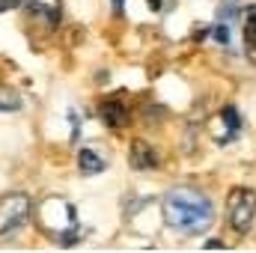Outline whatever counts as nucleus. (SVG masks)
<instances>
[{
	"instance_id": "nucleus-1",
	"label": "nucleus",
	"mask_w": 256,
	"mask_h": 253,
	"mask_svg": "<svg viewBox=\"0 0 256 253\" xmlns=\"http://www.w3.org/2000/svg\"><path fill=\"white\" fill-rule=\"evenodd\" d=\"M161 212L167 226L176 230L179 236H202L214 224V206L208 202V196L188 185L167 190Z\"/></svg>"
},
{
	"instance_id": "nucleus-2",
	"label": "nucleus",
	"mask_w": 256,
	"mask_h": 253,
	"mask_svg": "<svg viewBox=\"0 0 256 253\" xmlns=\"http://www.w3.org/2000/svg\"><path fill=\"white\" fill-rule=\"evenodd\" d=\"M226 212H230V224L238 236H248V230L254 226L256 218V190L250 188H232L226 196Z\"/></svg>"
},
{
	"instance_id": "nucleus-3",
	"label": "nucleus",
	"mask_w": 256,
	"mask_h": 253,
	"mask_svg": "<svg viewBox=\"0 0 256 253\" xmlns=\"http://www.w3.org/2000/svg\"><path fill=\"white\" fill-rule=\"evenodd\" d=\"M30 196L27 194H9L0 200V238L12 236L27 218H30Z\"/></svg>"
},
{
	"instance_id": "nucleus-4",
	"label": "nucleus",
	"mask_w": 256,
	"mask_h": 253,
	"mask_svg": "<svg viewBox=\"0 0 256 253\" xmlns=\"http://www.w3.org/2000/svg\"><path fill=\"white\" fill-rule=\"evenodd\" d=\"M27 12L30 18L42 21L45 27H57L63 15V3L60 0H27Z\"/></svg>"
},
{
	"instance_id": "nucleus-5",
	"label": "nucleus",
	"mask_w": 256,
	"mask_h": 253,
	"mask_svg": "<svg viewBox=\"0 0 256 253\" xmlns=\"http://www.w3.org/2000/svg\"><path fill=\"white\" fill-rule=\"evenodd\" d=\"M98 116H102V122L110 128H122L128 122V110L122 102H116V98H108V102H102V108H98Z\"/></svg>"
},
{
	"instance_id": "nucleus-6",
	"label": "nucleus",
	"mask_w": 256,
	"mask_h": 253,
	"mask_svg": "<svg viewBox=\"0 0 256 253\" xmlns=\"http://www.w3.org/2000/svg\"><path fill=\"white\" fill-rule=\"evenodd\" d=\"M131 167L134 170H155L158 167V158H155V152H152V146L146 140L131 143Z\"/></svg>"
},
{
	"instance_id": "nucleus-7",
	"label": "nucleus",
	"mask_w": 256,
	"mask_h": 253,
	"mask_svg": "<svg viewBox=\"0 0 256 253\" xmlns=\"http://www.w3.org/2000/svg\"><path fill=\"white\" fill-rule=\"evenodd\" d=\"M104 167H108V161H104L98 152H92V149H80V152H78V170H80V173L92 176V173H102Z\"/></svg>"
},
{
	"instance_id": "nucleus-8",
	"label": "nucleus",
	"mask_w": 256,
	"mask_h": 253,
	"mask_svg": "<svg viewBox=\"0 0 256 253\" xmlns=\"http://www.w3.org/2000/svg\"><path fill=\"white\" fill-rule=\"evenodd\" d=\"M244 42H248V51L256 60V6L248 12V24H244Z\"/></svg>"
},
{
	"instance_id": "nucleus-9",
	"label": "nucleus",
	"mask_w": 256,
	"mask_h": 253,
	"mask_svg": "<svg viewBox=\"0 0 256 253\" xmlns=\"http://www.w3.org/2000/svg\"><path fill=\"white\" fill-rule=\"evenodd\" d=\"M18 108H21V96L15 90L0 86V110H18Z\"/></svg>"
},
{
	"instance_id": "nucleus-10",
	"label": "nucleus",
	"mask_w": 256,
	"mask_h": 253,
	"mask_svg": "<svg viewBox=\"0 0 256 253\" xmlns=\"http://www.w3.org/2000/svg\"><path fill=\"white\" fill-rule=\"evenodd\" d=\"M220 116H224V122L230 126V137H236V131L242 128V120H238V114H236V108H226V110H224Z\"/></svg>"
},
{
	"instance_id": "nucleus-11",
	"label": "nucleus",
	"mask_w": 256,
	"mask_h": 253,
	"mask_svg": "<svg viewBox=\"0 0 256 253\" xmlns=\"http://www.w3.org/2000/svg\"><path fill=\"white\" fill-rule=\"evenodd\" d=\"M214 39H218V42H220V45H230V30H226V27H224V24H220V27H218V30H214Z\"/></svg>"
},
{
	"instance_id": "nucleus-12",
	"label": "nucleus",
	"mask_w": 256,
	"mask_h": 253,
	"mask_svg": "<svg viewBox=\"0 0 256 253\" xmlns=\"http://www.w3.org/2000/svg\"><path fill=\"white\" fill-rule=\"evenodd\" d=\"M15 6H21V0H0V12H6V9H15Z\"/></svg>"
},
{
	"instance_id": "nucleus-13",
	"label": "nucleus",
	"mask_w": 256,
	"mask_h": 253,
	"mask_svg": "<svg viewBox=\"0 0 256 253\" xmlns=\"http://www.w3.org/2000/svg\"><path fill=\"white\" fill-rule=\"evenodd\" d=\"M146 3H149V9H152V12H158V9L164 6V0H146Z\"/></svg>"
},
{
	"instance_id": "nucleus-14",
	"label": "nucleus",
	"mask_w": 256,
	"mask_h": 253,
	"mask_svg": "<svg viewBox=\"0 0 256 253\" xmlns=\"http://www.w3.org/2000/svg\"><path fill=\"white\" fill-rule=\"evenodd\" d=\"M122 3H126V0H114V6H116V9H122Z\"/></svg>"
}]
</instances>
